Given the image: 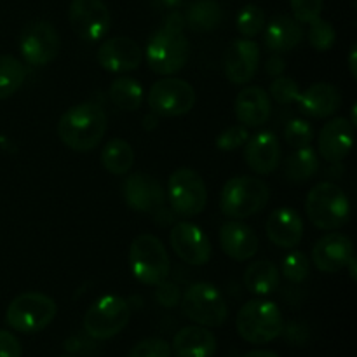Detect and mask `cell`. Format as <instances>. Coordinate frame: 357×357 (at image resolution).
Instances as JSON below:
<instances>
[{
	"label": "cell",
	"instance_id": "obj_1",
	"mask_svg": "<svg viewBox=\"0 0 357 357\" xmlns=\"http://www.w3.org/2000/svg\"><path fill=\"white\" fill-rule=\"evenodd\" d=\"M107 132V114L98 103L75 105L61 115L58 136L70 150L89 152L96 149Z\"/></svg>",
	"mask_w": 357,
	"mask_h": 357
},
{
	"label": "cell",
	"instance_id": "obj_2",
	"mask_svg": "<svg viewBox=\"0 0 357 357\" xmlns=\"http://www.w3.org/2000/svg\"><path fill=\"white\" fill-rule=\"evenodd\" d=\"M271 188L255 176L230 178L220 194V209L230 220H244L257 215L267 206Z\"/></svg>",
	"mask_w": 357,
	"mask_h": 357
},
{
	"label": "cell",
	"instance_id": "obj_3",
	"mask_svg": "<svg viewBox=\"0 0 357 357\" xmlns=\"http://www.w3.org/2000/svg\"><path fill=\"white\" fill-rule=\"evenodd\" d=\"M236 326L241 338L248 344L264 345L281 337L284 331V319L274 302L258 298L241 307Z\"/></svg>",
	"mask_w": 357,
	"mask_h": 357
},
{
	"label": "cell",
	"instance_id": "obj_4",
	"mask_svg": "<svg viewBox=\"0 0 357 357\" xmlns=\"http://www.w3.org/2000/svg\"><path fill=\"white\" fill-rule=\"evenodd\" d=\"M305 211L317 229L337 230L351 218V202L338 185L323 181L307 195Z\"/></svg>",
	"mask_w": 357,
	"mask_h": 357
},
{
	"label": "cell",
	"instance_id": "obj_5",
	"mask_svg": "<svg viewBox=\"0 0 357 357\" xmlns=\"http://www.w3.org/2000/svg\"><path fill=\"white\" fill-rule=\"evenodd\" d=\"M129 267L142 284L157 286L169 275V257L162 241L152 234H139L131 243Z\"/></svg>",
	"mask_w": 357,
	"mask_h": 357
},
{
	"label": "cell",
	"instance_id": "obj_6",
	"mask_svg": "<svg viewBox=\"0 0 357 357\" xmlns=\"http://www.w3.org/2000/svg\"><path fill=\"white\" fill-rule=\"evenodd\" d=\"M145 52L152 72L159 73V75H173L188 63L190 44H188L183 30L162 26L152 35Z\"/></svg>",
	"mask_w": 357,
	"mask_h": 357
},
{
	"label": "cell",
	"instance_id": "obj_7",
	"mask_svg": "<svg viewBox=\"0 0 357 357\" xmlns=\"http://www.w3.org/2000/svg\"><path fill=\"white\" fill-rule=\"evenodd\" d=\"M56 312L58 307L51 296L37 291L21 293L7 307L6 323L20 333H38L54 321Z\"/></svg>",
	"mask_w": 357,
	"mask_h": 357
},
{
	"label": "cell",
	"instance_id": "obj_8",
	"mask_svg": "<svg viewBox=\"0 0 357 357\" xmlns=\"http://www.w3.org/2000/svg\"><path fill=\"white\" fill-rule=\"evenodd\" d=\"M180 305L185 316L199 326H222L229 317L225 298L209 282H195L188 286L181 296Z\"/></svg>",
	"mask_w": 357,
	"mask_h": 357
},
{
	"label": "cell",
	"instance_id": "obj_9",
	"mask_svg": "<svg viewBox=\"0 0 357 357\" xmlns=\"http://www.w3.org/2000/svg\"><path fill=\"white\" fill-rule=\"evenodd\" d=\"M131 309L122 296L107 295L93 303L84 316V330L93 340H108L129 323Z\"/></svg>",
	"mask_w": 357,
	"mask_h": 357
},
{
	"label": "cell",
	"instance_id": "obj_10",
	"mask_svg": "<svg viewBox=\"0 0 357 357\" xmlns=\"http://www.w3.org/2000/svg\"><path fill=\"white\" fill-rule=\"evenodd\" d=\"M167 197L176 215L183 218L199 216L208 202V190L201 174L194 169L181 167L169 176L167 181Z\"/></svg>",
	"mask_w": 357,
	"mask_h": 357
},
{
	"label": "cell",
	"instance_id": "obj_11",
	"mask_svg": "<svg viewBox=\"0 0 357 357\" xmlns=\"http://www.w3.org/2000/svg\"><path fill=\"white\" fill-rule=\"evenodd\" d=\"M195 105V91L188 82L174 77L160 79L150 87L149 107L159 117H180Z\"/></svg>",
	"mask_w": 357,
	"mask_h": 357
},
{
	"label": "cell",
	"instance_id": "obj_12",
	"mask_svg": "<svg viewBox=\"0 0 357 357\" xmlns=\"http://www.w3.org/2000/svg\"><path fill=\"white\" fill-rule=\"evenodd\" d=\"M61 49L59 33L49 21H33L26 24L20 38V51L24 63L45 66L54 61Z\"/></svg>",
	"mask_w": 357,
	"mask_h": 357
},
{
	"label": "cell",
	"instance_id": "obj_13",
	"mask_svg": "<svg viewBox=\"0 0 357 357\" xmlns=\"http://www.w3.org/2000/svg\"><path fill=\"white\" fill-rule=\"evenodd\" d=\"M73 33L86 42H98L110 30V10L103 0H72L68 9Z\"/></svg>",
	"mask_w": 357,
	"mask_h": 357
},
{
	"label": "cell",
	"instance_id": "obj_14",
	"mask_svg": "<svg viewBox=\"0 0 357 357\" xmlns=\"http://www.w3.org/2000/svg\"><path fill=\"white\" fill-rule=\"evenodd\" d=\"M171 248L180 260L188 265H206L211 258V243L208 236L190 222H178L169 234Z\"/></svg>",
	"mask_w": 357,
	"mask_h": 357
},
{
	"label": "cell",
	"instance_id": "obj_15",
	"mask_svg": "<svg viewBox=\"0 0 357 357\" xmlns=\"http://www.w3.org/2000/svg\"><path fill=\"white\" fill-rule=\"evenodd\" d=\"M122 195L126 204L139 213L159 215L164 211V190L155 178L143 173L129 174L122 183Z\"/></svg>",
	"mask_w": 357,
	"mask_h": 357
},
{
	"label": "cell",
	"instance_id": "obj_16",
	"mask_svg": "<svg viewBox=\"0 0 357 357\" xmlns=\"http://www.w3.org/2000/svg\"><path fill=\"white\" fill-rule=\"evenodd\" d=\"M260 65V47L251 38L232 42L223 56V72L232 84H246L257 75Z\"/></svg>",
	"mask_w": 357,
	"mask_h": 357
},
{
	"label": "cell",
	"instance_id": "obj_17",
	"mask_svg": "<svg viewBox=\"0 0 357 357\" xmlns=\"http://www.w3.org/2000/svg\"><path fill=\"white\" fill-rule=\"evenodd\" d=\"M96 56L101 68L114 73L132 72L143 61L142 47L129 37L108 38L100 45Z\"/></svg>",
	"mask_w": 357,
	"mask_h": 357
},
{
	"label": "cell",
	"instance_id": "obj_18",
	"mask_svg": "<svg viewBox=\"0 0 357 357\" xmlns=\"http://www.w3.org/2000/svg\"><path fill=\"white\" fill-rule=\"evenodd\" d=\"M352 146H354V124L349 119H331L321 129L317 150L328 162H342L351 153Z\"/></svg>",
	"mask_w": 357,
	"mask_h": 357
},
{
	"label": "cell",
	"instance_id": "obj_19",
	"mask_svg": "<svg viewBox=\"0 0 357 357\" xmlns=\"http://www.w3.org/2000/svg\"><path fill=\"white\" fill-rule=\"evenodd\" d=\"M352 257H354V246L344 234H328L314 244L312 264L324 274H337L347 268Z\"/></svg>",
	"mask_w": 357,
	"mask_h": 357
},
{
	"label": "cell",
	"instance_id": "obj_20",
	"mask_svg": "<svg viewBox=\"0 0 357 357\" xmlns=\"http://www.w3.org/2000/svg\"><path fill=\"white\" fill-rule=\"evenodd\" d=\"M220 248L232 260L246 261L258 253L260 241L250 225L239 220H230L220 229Z\"/></svg>",
	"mask_w": 357,
	"mask_h": 357
},
{
	"label": "cell",
	"instance_id": "obj_21",
	"mask_svg": "<svg viewBox=\"0 0 357 357\" xmlns=\"http://www.w3.org/2000/svg\"><path fill=\"white\" fill-rule=\"evenodd\" d=\"M244 159L251 171L257 174L274 173L281 162V146L274 132L261 131L246 142Z\"/></svg>",
	"mask_w": 357,
	"mask_h": 357
},
{
	"label": "cell",
	"instance_id": "obj_22",
	"mask_svg": "<svg viewBox=\"0 0 357 357\" xmlns=\"http://www.w3.org/2000/svg\"><path fill=\"white\" fill-rule=\"evenodd\" d=\"M296 103L307 117L326 119L342 107V94L333 84L317 82L305 91H300Z\"/></svg>",
	"mask_w": 357,
	"mask_h": 357
},
{
	"label": "cell",
	"instance_id": "obj_23",
	"mask_svg": "<svg viewBox=\"0 0 357 357\" xmlns=\"http://www.w3.org/2000/svg\"><path fill=\"white\" fill-rule=\"evenodd\" d=\"M237 121L246 128H258L271 119L272 100L267 91L258 86L244 87L234 103Z\"/></svg>",
	"mask_w": 357,
	"mask_h": 357
},
{
	"label": "cell",
	"instance_id": "obj_24",
	"mask_svg": "<svg viewBox=\"0 0 357 357\" xmlns=\"http://www.w3.org/2000/svg\"><path fill=\"white\" fill-rule=\"evenodd\" d=\"M267 237L275 246L293 250L303 239V222L298 213L291 208H279L268 216Z\"/></svg>",
	"mask_w": 357,
	"mask_h": 357
},
{
	"label": "cell",
	"instance_id": "obj_25",
	"mask_svg": "<svg viewBox=\"0 0 357 357\" xmlns=\"http://www.w3.org/2000/svg\"><path fill=\"white\" fill-rule=\"evenodd\" d=\"M216 338L206 326H187L173 338L171 351L176 357H213L216 354Z\"/></svg>",
	"mask_w": 357,
	"mask_h": 357
},
{
	"label": "cell",
	"instance_id": "obj_26",
	"mask_svg": "<svg viewBox=\"0 0 357 357\" xmlns=\"http://www.w3.org/2000/svg\"><path fill=\"white\" fill-rule=\"evenodd\" d=\"M303 28L302 23L291 16H275L265 28V45L272 52H288L295 49L302 42Z\"/></svg>",
	"mask_w": 357,
	"mask_h": 357
},
{
	"label": "cell",
	"instance_id": "obj_27",
	"mask_svg": "<svg viewBox=\"0 0 357 357\" xmlns=\"http://www.w3.org/2000/svg\"><path fill=\"white\" fill-rule=\"evenodd\" d=\"M183 17L185 26L199 31V33H206V31H213L220 26L223 13L216 0H192Z\"/></svg>",
	"mask_w": 357,
	"mask_h": 357
},
{
	"label": "cell",
	"instance_id": "obj_28",
	"mask_svg": "<svg viewBox=\"0 0 357 357\" xmlns=\"http://www.w3.org/2000/svg\"><path fill=\"white\" fill-rule=\"evenodd\" d=\"M244 286L253 295H271L279 286L278 267L268 260L253 261L244 272Z\"/></svg>",
	"mask_w": 357,
	"mask_h": 357
},
{
	"label": "cell",
	"instance_id": "obj_29",
	"mask_svg": "<svg viewBox=\"0 0 357 357\" xmlns=\"http://www.w3.org/2000/svg\"><path fill=\"white\" fill-rule=\"evenodd\" d=\"M101 164L105 169L115 176H124L132 169L135 150L126 139L114 138L101 150Z\"/></svg>",
	"mask_w": 357,
	"mask_h": 357
},
{
	"label": "cell",
	"instance_id": "obj_30",
	"mask_svg": "<svg viewBox=\"0 0 357 357\" xmlns=\"http://www.w3.org/2000/svg\"><path fill=\"white\" fill-rule=\"evenodd\" d=\"M108 96L119 110L136 112L143 103V87L136 79L119 77L110 84Z\"/></svg>",
	"mask_w": 357,
	"mask_h": 357
},
{
	"label": "cell",
	"instance_id": "obj_31",
	"mask_svg": "<svg viewBox=\"0 0 357 357\" xmlns=\"http://www.w3.org/2000/svg\"><path fill=\"white\" fill-rule=\"evenodd\" d=\"M317 169H319V155L312 146L296 149L286 160V176L295 183L310 180Z\"/></svg>",
	"mask_w": 357,
	"mask_h": 357
},
{
	"label": "cell",
	"instance_id": "obj_32",
	"mask_svg": "<svg viewBox=\"0 0 357 357\" xmlns=\"http://www.w3.org/2000/svg\"><path fill=\"white\" fill-rule=\"evenodd\" d=\"M26 70L14 56H0V101L13 96L24 82Z\"/></svg>",
	"mask_w": 357,
	"mask_h": 357
},
{
	"label": "cell",
	"instance_id": "obj_33",
	"mask_svg": "<svg viewBox=\"0 0 357 357\" xmlns=\"http://www.w3.org/2000/svg\"><path fill=\"white\" fill-rule=\"evenodd\" d=\"M237 30L243 35L244 38H253L257 35H260L265 28V13L264 9H260L258 6H250L243 7L241 13L237 14Z\"/></svg>",
	"mask_w": 357,
	"mask_h": 357
},
{
	"label": "cell",
	"instance_id": "obj_34",
	"mask_svg": "<svg viewBox=\"0 0 357 357\" xmlns=\"http://www.w3.org/2000/svg\"><path fill=\"white\" fill-rule=\"evenodd\" d=\"M310 24L309 30V42L316 51L324 52L330 51L331 47L337 42V31H335L333 24L330 21L323 20V17H317Z\"/></svg>",
	"mask_w": 357,
	"mask_h": 357
},
{
	"label": "cell",
	"instance_id": "obj_35",
	"mask_svg": "<svg viewBox=\"0 0 357 357\" xmlns=\"http://www.w3.org/2000/svg\"><path fill=\"white\" fill-rule=\"evenodd\" d=\"M310 274V260L305 253L291 251L282 261V275L291 282H303Z\"/></svg>",
	"mask_w": 357,
	"mask_h": 357
},
{
	"label": "cell",
	"instance_id": "obj_36",
	"mask_svg": "<svg viewBox=\"0 0 357 357\" xmlns=\"http://www.w3.org/2000/svg\"><path fill=\"white\" fill-rule=\"evenodd\" d=\"M284 138L291 149H303V146H310L314 139V129L303 119H293L288 122L284 129Z\"/></svg>",
	"mask_w": 357,
	"mask_h": 357
},
{
	"label": "cell",
	"instance_id": "obj_37",
	"mask_svg": "<svg viewBox=\"0 0 357 357\" xmlns=\"http://www.w3.org/2000/svg\"><path fill=\"white\" fill-rule=\"evenodd\" d=\"M300 94V87L296 84L295 79L291 77L279 75L275 77L274 82L271 84V89H268V96L271 100L278 101L279 105H289L293 101H296Z\"/></svg>",
	"mask_w": 357,
	"mask_h": 357
},
{
	"label": "cell",
	"instance_id": "obj_38",
	"mask_svg": "<svg viewBox=\"0 0 357 357\" xmlns=\"http://www.w3.org/2000/svg\"><path fill=\"white\" fill-rule=\"evenodd\" d=\"M248 139H250V131H248L246 126H230L225 131L220 132V136L216 138V146L222 152H234V150L246 145Z\"/></svg>",
	"mask_w": 357,
	"mask_h": 357
},
{
	"label": "cell",
	"instance_id": "obj_39",
	"mask_svg": "<svg viewBox=\"0 0 357 357\" xmlns=\"http://www.w3.org/2000/svg\"><path fill=\"white\" fill-rule=\"evenodd\" d=\"M128 357H173V351L162 338H145L129 351Z\"/></svg>",
	"mask_w": 357,
	"mask_h": 357
},
{
	"label": "cell",
	"instance_id": "obj_40",
	"mask_svg": "<svg viewBox=\"0 0 357 357\" xmlns=\"http://www.w3.org/2000/svg\"><path fill=\"white\" fill-rule=\"evenodd\" d=\"M293 10V17L298 23H312L314 20L321 17L324 0H289Z\"/></svg>",
	"mask_w": 357,
	"mask_h": 357
},
{
	"label": "cell",
	"instance_id": "obj_41",
	"mask_svg": "<svg viewBox=\"0 0 357 357\" xmlns=\"http://www.w3.org/2000/svg\"><path fill=\"white\" fill-rule=\"evenodd\" d=\"M155 300L162 307H167V309H171V307H176L181 300L180 288H178L174 282H169L166 279V281H162L157 284Z\"/></svg>",
	"mask_w": 357,
	"mask_h": 357
},
{
	"label": "cell",
	"instance_id": "obj_42",
	"mask_svg": "<svg viewBox=\"0 0 357 357\" xmlns=\"http://www.w3.org/2000/svg\"><path fill=\"white\" fill-rule=\"evenodd\" d=\"M23 349H21L20 340L14 337L10 331L0 330V357H21Z\"/></svg>",
	"mask_w": 357,
	"mask_h": 357
},
{
	"label": "cell",
	"instance_id": "obj_43",
	"mask_svg": "<svg viewBox=\"0 0 357 357\" xmlns=\"http://www.w3.org/2000/svg\"><path fill=\"white\" fill-rule=\"evenodd\" d=\"M265 70H267V73L271 77L282 75V73H284V70H286L284 58H282L281 54H278V52H275L274 56H271V58H268L267 65H265Z\"/></svg>",
	"mask_w": 357,
	"mask_h": 357
},
{
	"label": "cell",
	"instance_id": "obj_44",
	"mask_svg": "<svg viewBox=\"0 0 357 357\" xmlns=\"http://www.w3.org/2000/svg\"><path fill=\"white\" fill-rule=\"evenodd\" d=\"M183 0H152V3L155 7H160V9H176Z\"/></svg>",
	"mask_w": 357,
	"mask_h": 357
},
{
	"label": "cell",
	"instance_id": "obj_45",
	"mask_svg": "<svg viewBox=\"0 0 357 357\" xmlns=\"http://www.w3.org/2000/svg\"><path fill=\"white\" fill-rule=\"evenodd\" d=\"M356 58H357V45H352L351 49V56H349V68H351L352 77H357V65H356Z\"/></svg>",
	"mask_w": 357,
	"mask_h": 357
},
{
	"label": "cell",
	"instance_id": "obj_46",
	"mask_svg": "<svg viewBox=\"0 0 357 357\" xmlns=\"http://www.w3.org/2000/svg\"><path fill=\"white\" fill-rule=\"evenodd\" d=\"M243 357H279V356L272 351H251L248 352V354H244Z\"/></svg>",
	"mask_w": 357,
	"mask_h": 357
},
{
	"label": "cell",
	"instance_id": "obj_47",
	"mask_svg": "<svg viewBox=\"0 0 357 357\" xmlns=\"http://www.w3.org/2000/svg\"><path fill=\"white\" fill-rule=\"evenodd\" d=\"M61 357H77V356H61Z\"/></svg>",
	"mask_w": 357,
	"mask_h": 357
}]
</instances>
